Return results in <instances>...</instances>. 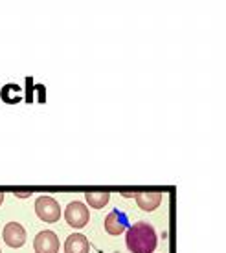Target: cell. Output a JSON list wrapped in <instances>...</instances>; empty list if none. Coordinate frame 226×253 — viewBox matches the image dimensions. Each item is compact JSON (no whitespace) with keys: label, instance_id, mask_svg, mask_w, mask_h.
<instances>
[{"label":"cell","instance_id":"ba28073f","mask_svg":"<svg viewBox=\"0 0 226 253\" xmlns=\"http://www.w3.org/2000/svg\"><path fill=\"white\" fill-rule=\"evenodd\" d=\"M162 202V193H138L136 195V204L144 211H153Z\"/></svg>","mask_w":226,"mask_h":253},{"label":"cell","instance_id":"52a82bcc","mask_svg":"<svg viewBox=\"0 0 226 253\" xmlns=\"http://www.w3.org/2000/svg\"><path fill=\"white\" fill-rule=\"evenodd\" d=\"M88 250H90V244L87 237L81 233L70 235L64 242V253H88Z\"/></svg>","mask_w":226,"mask_h":253},{"label":"cell","instance_id":"8992f818","mask_svg":"<svg viewBox=\"0 0 226 253\" xmlns=\"http://www.w3.org/2000/svg\"><path fill=\"white\" fill-rule=\"evenodd\" d=\"M127 216L125 213H121L119 209H114V211H111L107 215V218H105V231H107L109 235H114V237H118V235H121L123 231L127 229Z\"/></svg>","mask_w":226,"mask_h":253},{"label":"cell","instance_id":"7c38bea8","mask_svg":"<svg viewBox=\"0 0 226 253\" xmlns=\"http://www.w3.org/2000/svg\"><path fill=\"white\" fill-rule=\"evenodd\" d=\"M4 202V195H2V193H0V204Z\"/></svg>","mask_w":226,"mask_h":253},{"label":"cell","instance_id":"6da1fadb","mask_svg":"<svg viewBox=\"0 0 226 253\" xmlns=\"http://www.w3.org/2000/svg\"><path fill=\"white\" fill-rule=\"evenodd\" d=\"M125 242L131 253H153L157 250L158 239L151 224L136 222L127 229Z\"/></svg>","mask_w":226,"mask_h":253},{"label":"cell","instance_id":"3957f363","mask_svg":"<svg viewBox=\"0 0 226 253\" xmlns=\"http://www.w3.org/2000/svg\"><path fill=\"white\" fill-rule=\"evenodd\" d=\"M64 218L68 222L72 228L81 229L88 224V218H90V213L85 204L81 202H70L64 209Z\"/></svg>","mask_w":226,"mask_h":253},{"label":"cell","instance_id":"277c9868","mask_svg":"<svg viewBox=\"0 0 226 253\" xmlns=\"http://www.w3.org/2000/svg\"><path fill=\"white\" fill-rule=\"evenodd\" d=\"M33 250H35V253H57L59 252L57 235L50 229H44V231L37 233L35 241H33Z\"/></svg>","mask_w":226,"mask_h":253},{"label":"cell","instance_id":"9c48e42d","mask_svg":"<svg viewBox=\"0 0 226 253\" xmlns=\"http://www.w3.org/2000/svg\"><path fill=\"white\" fill-rule=\"evenodd\" d=\"M0 95L9 105H17V103L22 101V88H20L19 84H6L2 88V92H0Z\"/></svg>","mask_w":226,"mask_h":253},{"label":"cell","instance_id":"8fae6325","mask_svg":"<svg viewBox=\"0 0 226 253\" xmlns=\"http://www.w3.org/2000/svg\"><path fill=\"white\" fill-rule=\"evenodd\" d=\"M32 193H33L32 189L30 191H15V196H19V198H26V196H30Z\"/></svg>","mask_w":226,"mask_h":253},{"label":"cell","instance_id":"30bf717a","mask_svg":"<svg viewBox=\"0 0 226 253\" xmlns=\"http://www.w3.org/2000/svg\"><path fill=\"white\" fill-rule=\"evenodd\" d=\"M85 198H87L88 206H92L94 209H101L109 204L111 195H109V193H87Z\"/></svg>","mask_w":226,"mask_h":253},{"label":"cell","instance_id":"4fadbf2b","mask_svg":"<svg viewBox=\"0 0 226 253\" xmlns=\"http://www.w3.org/2000/svg\"><path fill=\"white\" fill-rule=\"evenodd\" d=\"M0 253H2V252H0Z\"/></svg>","mask_w":226,"mask_h":253},{"label":"cell","instance_id":"7a4b0ae2","mask_svg":"<svg viewBox=\"0 0 226 253\" xmlns=\"http://www.w3.org/2000/svg\"><path fill=\"white\" fill-rule=\"evenodd\" d=\"M35 213H37V216L41 220L48 222V224L57 222L61 218V208H59L57 200L46 195L37 198V202H35Z\"/></svg>","mask_w":226,"mask_h":253},{"label":"cell","instance_id":"5b68a950","mask_svg":"<svg viewBox=\"0 0 226 253\" xmlns=\"http://www.w3.org/2000/svg\"><path fill=\"white\" fill-rule=\"evenodd\" d=\"M2 237H4V242L9 248H20L24 246L26 242V229L20 226L19 222H9L2 231Z\"/></svg>","mask_w":226,"mask_h":253}]
</instances>
